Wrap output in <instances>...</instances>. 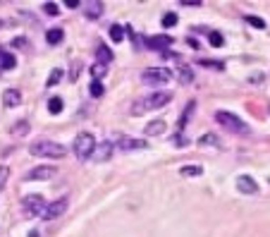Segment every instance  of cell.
Returning <instances> with one entry per match:
<instances>
[{
	"label": "cell",
	"mask_w": 270,
	"mask_h": 237,
	"mask_svg": "<svg viewBox=\"0 0 270 237\" xmlns=\"http://www.w3.org/2000/svg\"><path fill=\"white\" fill-rule=\"evenodd\" d=\"M96 58H98V62L108 65L110 60H112V51H110L108 46H98V48H96Z\"/></svg>",
	"instance_id": "obj_17"
},
{
	"label": "cell",
	"mask_w": 270,
	"mask_h": 237,
	"mask_svg": "<svg viewBox=\"0 0 270 237\" xmlns=\"http://www.w3.org/2000/svg\"><path fill=\"white\" fill-rule=\"evenodd\" d=\"M48 110H51L53 115L62 113V98H57V96H55V98H51V101H48Z\"/></svg>",
	"instance_id": "obj_27"
},
{
	"label": "cell",
	"mask_w": 270,
	"mask_h": 237,
	"mask_svg": "<svg viewBox=\"0 0 270 237\" xmlns=\"http://www.w3.org/2000/svg\"><path fill=\"white\" fill-rule=\"evenodd\" d=\"M15 46H17V48H24V46H27V41H24V38H17V41H15Z\"/></svg>",
	"instance_id": "obj_37"
},
{
	"label": "cell",
	"mask_w": 270,
	"mask_h": 237,
	"mask_svg": "<svg viewBox=\"0 0 270 237\" xmlns=\"http://www.w3.org/2000/svg\"><path fill=\"white\" fill-rule=\"evenodd\" d=\"M24 129H27V122H19L17 127H15V132H24Z\"/></svg>",
	"instance_id": "obj_38"
},
{
	"label": "cell",
	"mask_w": 270,
	"mask_h": 237,
	"mask_svg": "<svg viewBox=\"0 0 270 237\" xmlns=\"http://www.w3.org/2000/svg\"><path fill=\"white\" fill-rule=\"evenodd\" d=\"M198 146H220L216 134H203L201 139H198Z\"/></svg>",
	"instance_id": "obj_23"
},
{
	"label": "cell",
	"mask_w": 270,
	"mask_h": 237,
	"mask_svg": "<svg viewBox=\"0 0 270 237\" xmlns=\"http://www.w3.org/2000/svg\"><path fill=\"white\" fill-rule=\"evenodd\" d=\"M182 5H189V7H198V5H203L201 0H182Z\"/></svg>",
	"instance_id": "obj_34"
},
{
	"label": "cell",
	"mask_w": 270,
	"mask_h": 237,
	"mask_svg": "<svg viewBox=\"0 0 270 237\" xmlns=\"http://www.w3.org/2000/svg\"><path fill=\"white\" fill-rule=\"evenodd\" d=\"M55 173H57V168H55V165H36V168H31V170L27 173V178H24V180H36V182H41V180L53 178Z\"/></svg>",
	"instance_id": "obj_8"
},
{
	"label": "cell",
	"mask_w": 270,
	"mask_h": 237,
	"mask_svg": "<svg viewBox=\"0 0 270 237\" xmlns=\"http://www.w3.org/2000/svg\"><path fill=\"white\" fill-rule=\"evenodd\" d=\"M93 148H96V139H93V134H89V132H81L74 139V153H77L79 161H89L91 156H93Z\"/></svg>",
	"instance_id": "obj_4"
},
{
	"label": "cell",
	"mask_w": 270,
	"mask_h": 237,
	"mask_svg": "<svg viewBox=\"0 0 270 237\" xmlns=\"http://www.w3.org/2000/svg\"><path fill=\"white\" fill-rule=\"evenodd\" d=\"M187 43H189V46H191V48H198V41H196V38H189V41H187Z\"/></svg>",
	"instance_id": "obj_39"
},
{
	"label": "cell",
	"mask_w": 270,
	"mask_h": 237,
	"mask_svg": "<svg viewBox=\"0 0 270 237\" xmlns=\"http://www.w3.org/2000/svg\"><path fill=\"white\" fill-rule=\"evenodd\" d=\"M191 110H194V103H189V108H187V113L182 115V120H180V127H184V125L189 122V113H191Z\"/></svg>",
	"instance_id": "obj_33"
},
{
	"label": "cell",
	"mask_w": 270,
	"mask_h": 237,
	"mask_svg": "<svg viewBox=\"0 0 270 237\" xmlns=\"http://www.w3.org/2000/svg\"><path fill=\"white\" fill-rule=\"evenodd\" d=\"M103 10H106V5H103L101 0H93V2H89V7H86V17L98 19L101 15H103Z\"/></svg>",
	"instance_id": "obj_14"
},
{
	"label": "cell",
	"mask_w": 270,
	"mask_h": 237,
	"mask_svg": "<svg viewBox=\"0 0 270 237\" xmlns=\"http://www.w3.org/2000/svg\"><path fill=\"white\" fill-rule=\"evenodd\" d=\"M0 72H2V70H0Z\"/></svg>",
	"instance_id": "obj_41"
},
{
	"label": "cell",
	"mask_w": 270,
	"mask_h": 237,
	"mask_svg": "<svg viewBox=\"0 0 270 237\" xmlns=\"http://www.w3.org/2000/svg\"><path fill=\"white\" fill-rule=\"evenodd\" d=\"M125 27H122V24H112V27H110V38H112V41H115V43H120V41H122V38H125Z\"/></svg>",
	"instance_id": "obj_18"
},
{
	"label": "cell",
	"mask_w": 270,
	"mask_h": 237,
	"mask_svg": "<svg viewBox=\"0 0 270 237\" xmlns=\"http://www.w3.org/2000/svg\"><path fill=\"white\" fill-rule=\"evenodd\" d=\"M177 74H180L182 84H191V82H194V72H191V67H187V65H180Z\"/></svg>",
	"instance_id": "obj_19"
},
{
	"label": "cell",
	"mask_w": 270,
	"mask_h": 237,
	"mask_svg": "<svg viewBox=\"0 0 270 237\" xmlns=\"http://www.w3.org/2000/svg\"><path fill=\"white\" fill-rule=\"evenodd\" d=\"M67 206H70V197H60V199L46 204V211H43V216H41V218H46V220L60 218V216H65Z\"/></svg>",
	"instance_id": "obj_7"
},
{
	"label": "cell",
	"mask_w": 270,
	"mask_h": 237,
	"mask_svg": "<svg viewBox=\"0 0 270 237\" xmlns=\"http://www.w3.org/2000/svg\"><path fill=\"white\" fill-rule=\"evenodd\" d=\"M208 43H211V46H216V48H220V46L225 43V38H222L220 31H211V34H208Z\"/></svg>",
	"instance_id": "obj_26"
},
{
	"label": "cell",
	"mask_w": 270,
	"mask_h": 237,
	"mask_svg": "<svg viewBox=\"0 0 270 237\" xmlns=\"http://www.w3.org/2000/svg\"><path fill=\"white\" fill-rule=\"evenodd\" d=\"M244 22H249L253 29H266V22H263L261 17H256V15H246V17H244Z\"/></svg>",
	"instance_id": "obj_24"
},
{
	"label": "cell",
	"mask_w": 270,
	"mask_h": 237,
	"mask_svg": "<svg viewBox=\"0 0 270 237\" xmlns=\"http://www.w3.org/2000/svg\"><path fill=\"white\" fill-rule=\"evenodd\" d=\"M170 101H172V93L170 91H156V93H151V96H146V98L134 101L132 103V115H144L148 110H158L162 106H167Z\"/></svg>",
	"instance_id": "obj_1"
},
{
	"label": "cell",
	"mask_w": 270,
	"mask_h": 237,
	"mask_svg": "<svg viewBox=\"0 0 270 237\" xmlns=\"http://www.w3.org/2000/svg\"><path fill=\"white\" fill-rule=\"evenodd\" d=\"M15 65H17L15 55H12V53H5V51L0 48V70H12Z\"/></svg>",
	"instance_id": "obj_16"
},
{
	"label": "cell",
	"mask_w": 270,
	"mask_h": 237,
	"mask_svg": "<svg viewBox=\"0 0 270 237\" xmlns=\"http://www.w3.org/2000/svg\"><path fill=\"white\" fill-rule=\"evenodd\" d=\"M89 91H91V96H93V98H101V96H103V91H106V89H103V84H101V82H91Z\"/></svg>",
	"instance_id": "obj_28"
},
{
	"label": "cell",
	"mask_w": 270,
	"mask_h": 237,
	"mask_svg": "<svg viewBox=\"0 0 270 237\" xmlns=\"http://www.w3.org/2000/svg\"><path fill=\"white\" fill-rule=\"evenodd\" d=\"M117 146L122 151H136V148H146V139H136V137H117Z\"/></svg>",
	"instance_id": "obj_9"
},
{
	"label": "cell",
	"mask_w": 270,
	"mask_h": 237,
	"mask_svg": "<svg viewBox=\"0 0 270 237\" xmlns=\"http://www.w3.org/2000/svg\"><path fill=\"white\" fill-rule=\"evenodd\" d=\"M31 156H38V158H62L67 153V148L57 142H51V139H41V142H34L29 146Z\"/></svg>",
	"instance_id": "obj_2"
},
{
	"label": "cell",
	"mask_w": 270,
	"mask_h": 237,
	"mask_svg": "<svg viewBox=\"0 0 270 237\" xmlns=\"http://www.w3.org/2000/svg\"><path fill=\"white\" fill-rule=\"evenodd\" d=\"M91 74H93V79L98 82L103 74H108V65H103V62H96V65H91Z\"/></svg>",
	"instance_id": "obj_22"
},
{
	"label": "cell",
	"mask_w": 270,
	"mask_h": 237,
	"mask_svg": "<svg viewBox=\"0 0 270 237\" xmlns=\"http://www.w3.org/2000/svg\"><path fill=\"white\" fill-rule=\"evenodd\" d=\"M201 65H203V67H213V70H222V67H225V65L217 62V60H201Z\"/></svg>",
	"instance_id": "obj_31"
},
{
	"label": "cell",
	"mask_w": 270,
	"mask_h": 237,
	"mask_svg": "<svg viewBox=\"0 0 270 237\" xmlns=\"http://www.w3.org/2000/svg\"><path fill=\"white\" fill-rule=\"evenodd\" d=\"M180 173L184 175V178H196V175H201V173H203V168H201V165H184Z\"/></svg>",
	"instance_id": "obj_21"
},
{
	"label": "cell",
	"mask_w": 270,
	"mask_h": 237,
	"mask_svg": "<svg viewBox=\"0 0 270 237\" xmlns=\"http://www.w3.org/2000/svg\"><path fill=\"white\" fill-rule=\"evenodd\" d=\"M65 5H67V7H70V10H74V7H79V5H81V2H79V0H67V2H65Z\"/></svg>",
	"instance_id": "obj_36"
},
{
	"label": "cell",
	"mask_w": 270,
	"mask_h": 237,
	"mask_svg": "<svg viewBox=\"0 0 270 237\" xmlns=\"http://www.w3.org/2000/svg\"><path fill=\"white\" fill-rule=\"evenodd\" d=\"M141 79H144L146 84H151V87L167 84L172 79V70H167V67H148V70L141 72Z\"/></svg>",
	"instance_id": "obj_5"
},
{
	"label": "cell",
	"mask_w": 270,
	"mask_h": 237,
	"mask_svg": "<svg viewBox=\"0 0 270 237\" xmlns=\"http://www.w3.org/2000/svg\"><path fill=\"white\" fill-rule=\"evenodd\" d=\"M43 10H46V12H48V15H57V12H60V10H57V5H55V2H46V7H43Z\"/></svg>",
	"instance_id": "obj_32"
},
{
	"label": "cell",
	"mask_w": 270,
	"mask_h": 237,
	"mask_svg": "<svg viewBox=\"0 0 270 237\" xmlns=\"http://www.w3.org/2000/svg\"><path fill=\"white\" fill-rule=\"evenodd\" d=\"M62 38H65V31H62V29H51V31L46 34V41H48L51 46H55V43H60Z\"/></svg>",
	"instance_id": "obj_20"
},
{
	"label": "cell",
	"mask_w": 270,
	"mask_h": 237,
	"mask_svg": "<svg viewBox=\"0 0 270 237\" xmlns=\"http://www.w3.org/2000/svg\"><path fill=\"white\" fill-rule=\"evenodd\" d=\"M22 211L31 218V216H43V211H46V201L41 194H29V197H24L22 201Z\"/></svg>",
	"instance_id": "obj_6"
},
{
	"label": "cell",
	"mask_w": 270,
	"mask_h": 237,
	"mask_svg": "<svg viewBox=\"0 0 270 237\" xmlns=\"http://www.w3.org/2000/svg\"><path fill=\"white\" fill-rule=\"evenodd\" d=\"M19 101H22V93H19L17 89H5V91H2V103H5L7 108L19 106Z\"/></svg>",
	"instance_id": "obj_13"
},
{
	"label": "cell",
	"mask_w": 270,
	"mask_h": 237,
	"mask_svg": "<svg viewBox=\"0 0 270 237\" xmlns=\"http://www.w3.org/2000/svg\"><path fill=\"white\" fill-rule=\"evenodd\" d=\"M165 127H167V125H165V120H153V122H148V125H146V134H148V137L162 134Z\"/></svg>",
	"instance_id": "obj_15"
},
{
	"label": "cell",
	"mask_w": 270,
	"mask_h": 237,
	"mask_svg": "<svg viewBox=\"0 0 270 237\" xmlns=\"http://www.w3.org/2000/svg\"><path fill=\"white\" fill-rule=\"evenodd\" d=\"M237 189H239L242 194H256V192H258V184H256L253 178L242 175V178H237Z\"/></svg>",
	"instance_id": "obj_10"
},
{
	"label": "cell",
	"mask_w": 270,
	"mask_h": 237,
	"mask_svg": "<svg viewBox=\"0 0 270 237\" xmlns=\"http://www.w3.org/2000/svg\"><path fill=\"white\" fill-rule=\"evenodd\" d=\"M170 43H172V38L170 36H151L146 41V46H148L151 51H167Z\"/></svg>",
	"instance_id": "obj_12"
},
{
	"label": "cell",
	"mask_w": 270,
	"mask_h": 237,
	"mask_svg": "<svg viewBox=\"0 0 270 237\" xmlns=\"http://www.w3.org/2000/svg\"><path fill=\"white\" fill-rule=\"evenodd\" d=\"M60 79H62V70L55 67L53 72L48 74V82H46V84H48V87H55V84H60Z\"/></svg>",
	"instance_id": "obj_25"
},
{
	"label": "cell",
	"mask_w": 270,
	"mask_h": 237,
	"mask_svg": "<svg viewBox=\"0 0 270 237\" xmlns=\"http://www.w3.org/2000/svg\"><path fill=\"white\" fill-rule=\"evenodd\" d=\"M110 156H112V144L110 142H103V144H98L93 148V161H98V163H103V161H108Z\"/></svg>",
	"instance_id": "obj_11"
},
{
	"label": "cell",
	"mask_w": 270,
	"mask_h": 237,
	"mask_svg": "<svg viewBox=\"0 0 270 237\" xmlns=\"http://www.w3.org/2000/svg\"><path fill=\"white\" fill-rule=\"evenodd\" d=\"M29 237H38V233H31V235H29Z\"/></svg>",
	"instance_id": "obj_40"
},
{
	"label": "cell",
	"mask_w": 270,
	"mask_h": 237,
	"mask_svg": "<svg viewBox=\"0 0 270 237\" xmlns=\"http://www.w3.org/2000/svg\"><path fill=\"white\" fill-rule=\"evenodd\" d=\"M175 24H177V15H175V12H165V17H162V27L172 29Z\"/></svg>",
	"instance_id": "obj_29"
},
{
	"label": "cell",
	"mask_w": 270,
	"mask_h": 237,
	"mask_svg": "<svg viewBox=\"0 0 270 237\" xmlns=\"http://www.w3.org/2000/svg\"><path fill=\"white\" fill-rule=\"evenodd\" d=\"M7 178H10V168H7V165H0V192L5 189V184H7Z\"/></svg>",
	"instance_id": "obj_30"
},
{
	"label": "cell",
	"mask_w": 270,
	"mask_h": 237,
	"mask_svg": "<svg viewBox=\"0 0 270 237\" xmlns=\"http://www.w3.org/2000/svg\"><path fill=\"white\" fill-rule=\"evenodd\" d=\"M216 122L217 125H222L225 129H230L234 134H249V125L246 122H242L234 113L230 110H217L216 113Z\"/></svg>",
	"instance_id": "obj_3"
},
{
	"label": "cell",
	"mask_w": 270,
	"mask_h": 237,
	"mask_svg": "<svg viewBox=\"0 0 270 237\" xmlns=\"http://www.w3.org/2000/svg\"><path fill=\"white\" fill-rule=\"evenodd\" d=\"M172 139H175V146H187V139H182L180 134H175Z\"/></svg>",
	"instance_id": "obj_35"
}]
</instances>
